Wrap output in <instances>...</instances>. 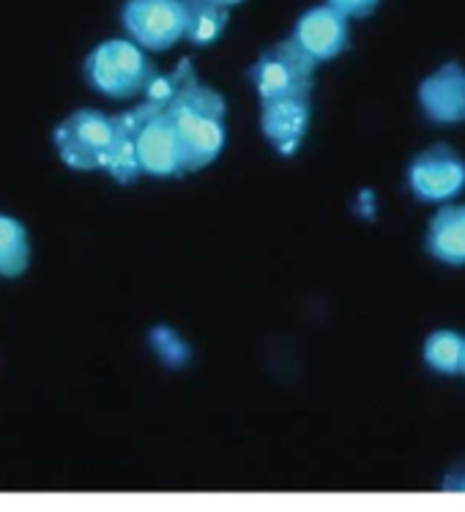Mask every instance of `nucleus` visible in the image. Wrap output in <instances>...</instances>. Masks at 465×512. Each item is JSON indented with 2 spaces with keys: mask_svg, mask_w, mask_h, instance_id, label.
I'll use <instances>...</instances> for the list:
<instances>
[{
  "mask_svg": "<svg viewBox=\"0 0 465 512\" xmlns=\"http://www.w3.org/2000/svg\"><path fill=\"white\" fill-rule=\"evenodd\" d=\"M408 184L419 200L438 203L455 198L465 187V162L449 146H433L414 159L408 170Z\"/></svg>",
  "mask_w": 465,
  "mask_h": 512,
  "instance_id": "7",
  "label": "nucleus"
},
{
  "mask_svg": "<svg viewBox=\"0 0 465 512\" xmlns=\"http://www.w3.org/2000/svg\"><path fill=\"white\" fill-rule=\"evenodd\" d=\"M427 250L435 261L449 266L465 263V206L441 209L427 230Z\"/></svg>",
  "mask_w": 465,
  "mask_h": 512,
  "instance_id": "11",
  "label": "nucleus"
},
{
  "mask_svg": "<svg viewBox=\"0 0 465 512\" xmlns=\"http://www.w3.org/2000/svg\"><path fill=\"white\" fill-rule=\"evenodd\" d=\"M31 266V241L20 220L0 214V277L14 280Z\"/></svg>",
  "mask_w": 465,
  "mask_h": 512,
  "instance_id": "13",
  "label": "nucleus"
},
{
  "mask_svg": "<svg viewBox=\"0 0 465 512\" xmlns=\"http://www.w3.org/2000/svg\"><path fill=\"white\" fill-rule=\"evenodd\" d=\"M121 22L140 47L156 53L186 39L184 0H126Z\"/></svg>",
  "mask_w": 465,
  "mask_h": 512,
  "instance_id": "6",
  "label": "nucleus"
},
{
  "mask_svg": "<svg viewBox=\"0 0 465 512\" xmlns=\"http://www.w3.org/2000/svg\"><path fill=\"white\" fill-rule=\"evenodd\" d=\"M315 63L318 61L290 36L260 55L249 69V77L258 88L263 105L277 99H307L312 91Z\"/></svg>",
  "mask_w": 465,
  "mask_h": 512,
  "instance_id": "4",
  "label": "nucleus"
},
{
  "mask_svg": "<svg viewBox=\"0 0 465 512\" xmlns=\"http://www.w3.org/2000/svg\"><path fill=\"white\" fill-rule=\"evenodd\" d=\"M222 3H225L228 9H233V6H238V3H244V0H222Z\"/></svg>",
  "mask_w": 465,
  "mask_h": 512,
  "instance_id": "17",
  "label": "nucleus"
},
{
  "mask_svg": "<svg viewBox=\"0 0 465 512\" xmlns=\"http://www.w3.org/2000/svg\"><path fill=\"white\" fill-rule=\"evenodd\" d=\"M419 105L435 124L465 121V69L449 61L419 85Z\"/></svg>",
  "mask_w": 465,
  "mask_h": 512,
  "instance_id": "9",
  "label": "nucleus"
},
{
  "mask_svg": "<svg viewBox=\"0 0 465 512\" xmlns=\"http://www.w3.org/2000/svg\"><path fill=\"white\" fill-rule=\"evenodd\" d=\"M167 113L176 126L184 170L208 168L225 146V99L192 74L167 105Z\"/></svg>",
  "mask_w": 465,
  "mask_h": 512,
  "instance_id": "1",
  "label": "nucleus"
},
{
  "mask_svg": "<svg viewBox=\"0 0 465 512\" xmlns=\"http://www.w3.org/2000/svg\"><path fill=\"white\" fill-rule=\"evenodd\" d=\"M156 69L145 58L143 47L132 39H110L93 47L85 58V80L93 91L110 99H132L145 94Z\"/></svg>",
  "mask_w": 465,
  "mask_h": 512,
  "instance_id": "2",
  "label": "nucleus"
},
{
  "mask_svg": "<svg viewBox=\"0 0 465 512\" xmlns=\"http://www.w3.org/2000/svg\"><path fill=\"white\" fill-rule=\"evenodd\" d=\"M107 173H110L118 184H132V181L143 173L140 159H137L135 135H132V126L126 121V115H118V140H115L113 157H110Z\"/></svg>",
  "mask_w": 465,
  "mask_h": 512,
  "instance_id": "15",
  "label": "nucleus"
},
{
  "mask_svg": "<svg viewBox=\"0 0 465 512\" xmlns=\"http://www.w3.org/2000/svg\"><path fill=\"white\" fill-rule=\"evenodd\" d=\"M460 373H463V376H465V351H463V367H460Z\"/></svg>",
  "mask_w": 465,
  "mask_h": 512,
  "instance_id": "18",
  "label": "nucleus"
},
{
  "mask_svg": "<svg viewBox=\"0 0 465 512\" xmlns=\"http://www.w3.org/2000/svg\"><path fill=\"white\" fill-rule=\"evenodd\" d=\"M293 39L318 63L331 61L348 47V17L331 3L315 6L301 14L293 28Z\"/></svg>",
  "mask_w": 465,
  "mask_h": 512,
  "instance_id": "8",
  "label": "nucleus"
},
{
  "mask_svg": "<svg viewBox=\"0 0 465 512\" xmlns=\"http://www.w3.org/2000/svg\"><path fill=\"white\" fill-rule=\"evenodd\" d=\"M55 151L66 168L107 170L118 140V115L77 110L52 132Z\"/></svg>",
  "mask_w": 465,
  "mask_h": 512,
  "instance_id": "3",
  "label": "nucleus"
},
{
  "mask_svg": "<svg viewBox=\"0 0 465 512\" xmlns=\"http://www.w3.org/2000/svg\"><path fill=\"white\" fill-rule=\"evenodd\" d=\"M263 135L269 137L279 154H296L310 126V102L307 99H277L263 105Z\"/></svg>",
  "mask_w": 465,
  "mask_h": 512,
  "instance_id": "10",
  "label": "nucleus"
},
{
  "mask_svg": "<svg viewBox=\"0 0 465 512\" xmlns=\"http://www.w3.org/2000/svg\"><path fill=\"white\" fill-rule=\"evenodd\" d=\"M124 115L132 126V135H135L137 159H140L143 173L165 178L184 170L176 126H173V118H170L165 105H156V102L145 99L143 105Z\"/></svg>",
  "mask_w": 465,
  "mask_h": 512,
  "instance_id": "5",
  "label": "nucleus"
},
{
  "mask_svg": "<svg viewBox=\"0 0 465 512\" xmlns=\"http://www.w3.org/2000/svg\"><path fill=\"white\" fill-rule=\"evenodd\" d=\"M326 3H331L334 9L342 11L348 20H359V17H367V14H372V11L378 9V3L381 0H326Z\"/></svg>",
  "mask_w": 465,
  "mask_h": 512,
  "instance_id": "16",
  "label": "nucleus"
},
{
  "mask_svg": "<svg viewBox=\"0 0 465 512\" xmlns=\"http://www.w3.org/2000/svg\"><path fill=\"white\" fill-rule=\"evenodd\" d=\"M186 39L192 44L217 42L228 28V6L222 0H184Z\"/></svg>",
  "mask_w": 465,
  "mask_h": 512,
  "instance_id": "12",
  "label": "nucleus"
},
{
  "mask_svg": "<svg viewBox=\"0 0 465 512\" xmlns=\"http://www.w3.org/2000/svg\"><path fill=\"white\" fill-rule=\"evenodd\" d=\"M463 351H465V337L452 332V329H441L433 332L424 343V362L433 367L435 373H444V376H455L463 367Z\"/></svg>",
  "mask_w": 465,
  "mask_h": 512,
  "instance_id": "14",
  "label": "nucleus"
}]
</instances>
